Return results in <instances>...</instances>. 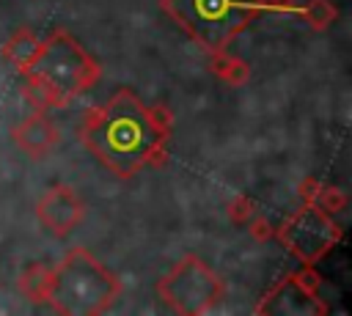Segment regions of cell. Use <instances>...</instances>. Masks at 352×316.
Here are the masks:
<instances>
[{
  "mask_svg": "<svg viewBox=\"0 0 352 316\" xmlns=\"http://www.w3.org/2000/svg\"><path fill=\"white\" fill-rule=\"evenodd\" d=\"M82 137L107 168L129 176L157 159L165 143V126L135 93L121 91L91 115Z\"/></svg>",
  "mask_w": 352,
  "mask_h": 316,
  "instance_id": "cell-1",
  "label": "cell"
},
{
  "mask_svg": "<svg viewBox=\"0 0 352 316\" xmlns=\"http://www.w3.org/2000/svg\"><path fill=\"white\" fill-rule=\"evenodd\" d=\"M116 294V278L85 250H72L50 278V300L60 313H96Z\"/></svg>",
  "mask_w": 352,
  "mask_h": 316,
  "instance_id": "cell-2",
  "label": "cell"
},
{
  "mask_svg": "<svg viewBox=\"0 0 352 316\" xmlns=\"http://www.w3.org/2000/svg\"><path fill=\"white\" fill-rule=\"evenodd\" d=\"M162 5L209 49H223L261 8L258 0H162Z\"/></svg>",
  "mask_w": 352,
  "mask_h": 316,
  "instance_id": "cell-3",
  "label": "cell"
},
{
  "mask_svg": "<svg viewBox=\"0 0 352 316\" xmlns=\"http://www.w3.org/2000/svg\"><path fill=\"white\" fill-rule=\"evenodd\" d=\"M36 74L47 88H52L58 93H74L94 82L96 69H94L91 58L69 36L58 33L38 52Z\"/></svg>",
  "mask_w": 352,
  "mask_h": 316,
  "instance_id": "cell-4",
  "label": "cell"
},
{
  "mask_svg": "<svg viewBox=\"0 0 352 316\" xmlns=\"http://www.w3.org/2000/svg\"><path fill=\"white\" fill-rule=\"evenodd\" d=\"M162 297L182 313H198L212 308L220 294L223 283L195 258H184L162 283H160Z\"/></svg>",
  "mask_w": 352,
  "mask_h": 316,
  "instance_id": "cell-5",
  "label": "cell"
},
{
  "mask_svg": "<svg viewBox=\"0 0 352 316\" xmlns=\"http://www.w3.org/2000/svg\"><path fill=\"white\" fill-rule=\"evenodd\" d=\"M280 239L302 258V261H316L336 239L338 231L336 225L319 212V209H302L300 214H294L286 225Z\"/></svg>",
  "mask_w": 352,
  "mask_h": 316,
  "instance_id": "cell-6",
  "label": "cell"
},
{
  "mask_svg": "<svg viewBox=\"0 0 352 316\" xmlns=\"http://www.w3.org/2000/svg\"><path fill=\"white\" fill-rule=\"evenodd\" d=\"M80 214V206L74 203V198L66 190H52L44 201H41V220L52 228H58V234L63 228H69Z\"/></svg>",
  "mask_w": 352,
  "mask_h": 316,
  "instance_id": "cell-7",
  "label": "cell"
},
{
  "mask_svg": "<svg viewBox=\"0 0 352 316\" xmlns=\"http://www.w3.org/2000/svg\"><path fill=\"white\" fill-rule=\"evenodd\" d=\"M19 140H22L19 146H25L28 151H44V148L55 140V129L50 126L47 118H30V121L22 126Z\"/></svg>",
  "mask_w": 352,
  "mask_h": 316,
  "instance_id": "cell-8",
  "label": "cell"
}]
</instances>
